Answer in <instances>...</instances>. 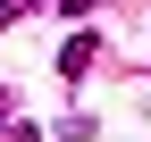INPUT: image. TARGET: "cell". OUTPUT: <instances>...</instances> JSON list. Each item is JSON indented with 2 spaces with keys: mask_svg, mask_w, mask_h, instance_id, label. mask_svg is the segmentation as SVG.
<instances>
[{
  "mask_svg": "<svg viewBox=\"0 0 151 142\" xmlns=\"http://www.w3.org/2000/svg\"><path fill=\"white\" fill-rule=\"evenodd\" d=\"M92 59H101V42H92V33H67V42H59V75H67V84L84 75Z\"/></svg>",
  "mask_w": 151,
  "mask_h": 142,
  "instance_id": "obj_1",
  "label": "cell"
},
{
  "mask_svg": "<svg viewBox=\"0 0 151 142\" xmlns=\"http://www.w3.org/2000/svg\"><path fill=\"white\" fill-rule=\"evenodd\" d=\"M0 142H42V126H25V117H9V126H0Z\"/></svg>",
  "mask_w": 151,
  "mask_h": 142,
  "instance_id": "obj_2",
  "label": "cell"
},
{
  "mask_svg": "<svg viewBox=\"0 0 151 142\" xmlns=\"http://www.w3.org/2000/svg\"><path fill=\"white\" fill-rule=\"evenodd\" d=\"M59 9H67V17H92V9H101V0H59Z\"/></svg>",
  "mask_w": 151,
  "mask_h": 142,
  "instance_id": "obj_3",
  "label": "cell"
},
{
  "mask_svg": "<svg viewBox=\"0 0 151 142\" xmlns=\"http://www.w3.org/2000/svg\"><path fill=\"white\" fill-rule=\"evenodd\" d=\"M9 117H17V109H9V84H0V126H9Z\"/></svg>",
  "mask_w": 151,
  "mask_h": 142,
  "instance_id": "obj_4",
  "label": "cell"
},
{
  "mask_svg": "<svg viewBox=\"0 0 151 142\" xmlns=\"http://www.w3.org/2000/svg\"><path fill=\"white\" fill-rule=\"evenodd\" d=\"M9 9H42V0H9Z\"/></svg>",
  "mask_w": 151,
  "mask_h": 142,
  "instance_id": "obj_5",
  "label": "cell"
},
{
  "mask_svg": "<svg viewBox=\"0 0 151 142\" xmlns=\"http://www.w3.org/2000/svg\"><path fill=\"white\" fill-rule=\"evenodd\" d=\"M9 17H17V9H9V0H0V25H9Z\"/></svg>",
  "mask_w": 151,
  "mask_h": 142,
  "instance_id": "obj_6",
  "label": "cell"
}]
</instances>
